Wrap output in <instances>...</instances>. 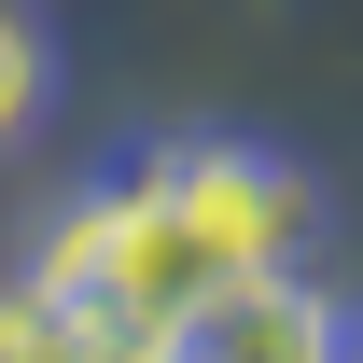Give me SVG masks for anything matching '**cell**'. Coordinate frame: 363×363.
<instances>
[{
    "instance_id": "1",
    "label": "cell",
    "mask_w": 363,
    "mask_h": 363,
    "mask_svg": "<svg viewBox=\"0 0 363 363\" xmlns=\"http://www.w3.org/2000/svg\"><path fill=\"white\" fill-rule=\"evenodd\" d=\"M28 279H43L56 308H84L112 350H168L182 308L210 294V266L182 252L168 196H154V154L112 168V182H84V196H56V224L28 238Z\"/></svg>"
},
{
    "instance_id": "2",
    "label": "cell",
    "mask_w": 363,
    "mask_h": 363,
    "mask_svg": "<svg viewBox=\"0 0 363 363\" xmlns=\"http://www.w3.org/2000/svg\"><path fill=\"white\" fill-rule=\"evenodd\" d=\"M154 196H168L182 252L210 279L238 266H294L321 238V182L294 168V154H252V140H182V154H154Z\"/></svg>"
},
{
    "instance_id": "3",
    "label": "cell",
    "mask_w": 363,
    "mask_h": 363,
    "mask_svg": "<svg viewBox=\"0 0 363 363\" xmlns=\"http://www.w3.org/2000/svg\"><path fill=\"white\" fill-rule=\"evenodd\" d=\"M168 363H363V335L308 266H238V279H210L182 308Z\"/></svg>"
},
{
    "instance_id": "4",
    "label": "cell",
    "mask_w": 363,
    "mask_h": 363,
    "mask_svg": "<svg viewBox=\"0 0 363 363\" xmlns=\"http://www.w3.org/2000/svg\"><path fill=\"white\" fill-rule=\"evenodd\" d=\"M0 363H112V335L84 308H56L43 279H0Z\"/></svg>"
},
{
    "instance_id": "5",
    "label": "cell",
    "mask_w": 363,
    "mask_h": 363,
    "mask_svg": "<svg viewBox=\"0 0 363 363\" xmlns=\"http://www.w3.org/2000/svg\"><path fill=\"white\" fill-rule=\"evenodd\" d=\"M43 98H56V43H43V14H28V0H0V154L43 126Z\"/></svg>"
}]
</instances>
